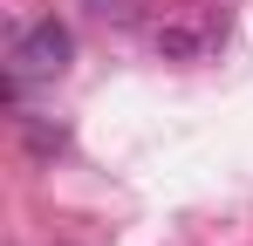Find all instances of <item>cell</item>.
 I'll return each mask as SVG.
<instances>
[{
	"label": "cell",
	"mask_w": 253,
	"mask_h": 246,
	"mask_svg": "<svg viewBox=\"0 0 253 246\" xmlns=\"http://www.w3.org/2000/svg\"><path fill=\"white\" fill-rule=\"evenodd\" d=\"M158 48L165 55H199L206 48V28H158Z\"/></svg>",
	"instance_id": "2"
},
{
	"label": "cell",
	"mask_w": 253,
	"mask_h": 246,
	"mask_svg": "<svg viewBox=\"0 0 253 246\" xmlns=\"http://www.w3.org/2000/svg\"><path fill=\"white\" fill-rule=\"evenodd\" d=\"M69 62H76V35H69L55 14L14 28V41H7V103H21L28 82H55Z\"/></svg>",
	"instance_id": "1"
},
{
	"label": "cell",
	"mask_w": 253,
	"mask_h": 246,
	"mask_svg": "<svg viewBox=\"0 0 253 246\" xmlns=\"http://www.w3.org/2000/svg\"><path fill=\"white\" fill-rule=\"evenodd\" d=\"M89 7H96V14H117V21L130 14V0H89Z\"/></svg>",
	"instance_id": "3"
}]
</instances>
